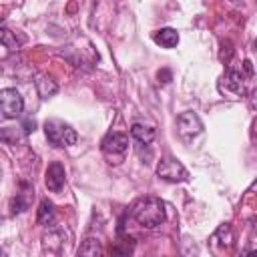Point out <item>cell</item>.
Instances as JSON below:
<instances>
[{"instance_id":"obj_14","label":"cell","mask_w":257,"mask_h":257,"mask_svg":"<svg viewBox=\"0 0 257 257\" xmlns=\"http://www.w3.org/2000/svg\"><path fill=\"white\" fill-rule=\"evenodd\" d=\"M36 221H38L40 225H50V223L54 221V205H52V201H48V199L40 201Z\"/></svg>"},{"instance_id":"obj_12","label":"cell","mask_w":257,"mask_h":257,"mask_svg":"<svg viewBox=\"0 0 257 257\" xmlns=\"http://www.w3.org/2000/svg\"><path fill=\"white\" fill-rule=\"evenodd\" d=\"M131 135L139 141V143H143V145H149V143H153L155 141V135H157V131H155V126H151V124H143V122H133L131 124Z\"/></svg>"},{"instance_id":"obj_21","label":"cell","mask_w":257,"mask_h":257,"mask_svg":"<svg viewBox=\"0 0 257 257\" xmlns=\"http://www.w3.org/2000/svg\"><path fill=\"white\" fill-rule=\"evenodd\" d=\"M245 257H257V251H249Z\"/></svg>"},{"instance_id":"obj_15","label":"cell","mask_w":257,"mask_h":257,"mask_svg":"<svg viewBox=\"0 0 257 257\" xmlns=\"http://www.w3.org/2000/svg\"><path fill=\"white\" fill-rule=\"evenodd\" d=\"M215 237L221 241V245H223V247H231V245H233V241H235V235H233V229H231V225H229V223H223V225L215 231Z\"/></svg>"},{"instance_id":"obj_2","label":"cell","mask_w":257,"mask_h":257,"mask_svg":"<svg viewBox=\"0 0 257 257\" xmlns=\"http://www.w3.org/2000/svg\"><path fill=\"white\" fill-rule=\"evenodd\" d=\"M44 135H46L48 143L54 147H70L78 141L76 131L68 122L58 120V118H50L44 122Z\"/></svg>"},{"instance_id":"obj_17","label":"cell","mask_w":257,"mask_h":257,"mask_svg":"<svg viewBox=\"0 0 257 257\" xmlns=\"http://www.w3.org/2000/svg\"><path fill=\"white\" fill-rule=\"evenodd\" d=\"M10 207H12V213H22L26 207H28V203H26V199H24V195H16L14 199H12V203H10Z\"/></svg>"},{"instance_id":"obj_6","label":"cell","mask_w":257,"mask_h":257,"mask_svg":"<svg viewBox=\"0 0 257 257\" xmlns=\"http://www.w3.org/2000/svg\"><path fill=\"white\" fill-rule=\"evenodd\" d=\"M100 149L104 155H124V151L128 149V137L124 133H118V131H110L104 135L102 143H100Z\"/></svg>"},{"instance_id":"obj_18","label":"cell","mask_w":257,"mask_h":257,"mask_svg":"<svg viewBox=\"0 0 257 257\" xmlns=\"http://www.w3.org/2000/svg\"><path fill=\"white\" fill-rule=\"evenodd\" d=\"M22 128H24V133H26V135L34 133V131H36V120H34V118H24Z\"/></svg>"},{"instance_id":"obj_20","label":"cell","mask_w":257,"mask_h":257,"mask_svg":"<svg viewBox=\"0 0 257 257\" xmlns=\"http://www.w3.org/2000/svg\"><path fill=\"white\" fill-rule=\"evenodd\" d=\"M243 68H245V72H247L249 76L253 74V66H251V62H249V60H245V62H243Z\"/></svg>"},{"instance_id":"obj_10","label":"cell","mask_w":257,"mask_h":257,"mask_svg":"<svg viewBox=\"0 0 257 257\" xmlns=\"http://www.w3.org/2000/svg\"><path fill=\"white\" fill-rule=\"evenodd\" d=\"M76 257H102V243L98 237H86L78 251H76Z\"/></svg>"},{"instance_id":"obj_4","label":"cell","mask_w":257,"mask_h":257,"mask_svg":"<svg viewBox=\"0 0 257 257\" xmlns=\"http://www.w3.org/2000/svg\"><path fill=\"white\" fill-rule=\"evenodd\" d=\"M24 110V98L16 88L0 90V112L4 118H16Z\"/></svg>"},{"instance_id":"obj_5","label":"cell","mask_w":257,"mask_h":257,"mask_svg":"<svg viewBox=\"0 0 257 257\" xmlns=\"http://www.w3.org/2000/svg\"><path fill=\"white\" fill-rule=\"evenodd\" d=\"M219 90L231 98H239V96H245V76L235 70V68H229L223 78L219 80Z\"/></svg>"},{"instance_id":"obj_7","label":"cell","mask_w":257,"mask_h":257,"mask_svg":"<svg viewBox=\"0 0 257 257\" xmlns=\"http://www.w3.org/2000/svg\"><path fill=\"white\" fill-rule=\"evenodd\" d=\"M177 126H179V133L183 137H195V135H199L203 131V122H201L199 114L193 112V110L181 112L177 116Z\"/></svg>"},{"instance_id":"obj_3","label":"cell","mask_w":257,"mask_h":257,"mask_svg":"<svg viewBox=\"0 0 257 257\" xmlns=\"http://www.w3.org/2000/svg\"><path fill=\"white\" fill-rule=\"evenodd\" d=\"M157 175L163 181H169V183H185V181H189V171L183 167L181 161H177L173 157H165V159L159 161Z\"/></svg>"},{"instance_id":"obj_19","label":"cell","mask_w":257,"mask_h":257,"mask_svg":"<svg viewBox=\"0 0 257 257\" xmlns=\"http://www.w3.org/2000/svg\"><path fill=\"white\" fill-rule=\"evenodd\" d=\"M159 82H163V84H167L169 80H171V70H167V68H163V70H159Z\"/></svg>"},{"instance_id":"obj_9","label":"cell","mask_w":257,"mask_h":257,"mask_svg":"<svg viewBox=\"0 0 257 257\" xmlns=\"http://www.w3.org/2000/svg\"><path fill=\"white\" fill-rule=\"evenodd\" d=\"M34 86H36L40 98H50L58 92L56 80H52V76H48V74H38L36 80H34Z\"/></svg>"},{"instance_id":"obj_1","label":"cell","mask_w":257,"mask_h":257,"mask_svg":"<svg viewBox=\"0 0 257 257\" xmlns=\"http://www.w3.org/2000/svg\"><path fill=\"white\" fill-rule=\"evenodd\" d=\"M131 215L141 227H149V229L165 223V219H167L165 203L159 197H143V199H139L133 205Z\"/></svg>"},{"instance_id":"obj_13","label":"cell","mask_w":257,"mask_h":257,"mask_svg":"<svg viewBox=\"0 0 257 257\" xmlns=\"http://www.w3.org/2000/svg\"><path fill=\"white\" fill-rule=\"evenodd\" d=\"M135 249V239L133 237H122L118 241H114L108 249V257H131Z\"/></svg>"},{"instance_id":"obj_16","label":"cell","mask_w":257,"mask_h":257,"mask_svg":"<svg viewBox=\"0 0 257 257\" xmlns=\"http://www.w3.org/2000/svg\"><path fill=\"white\" fill-rule=\"evenodd\" d=\"M0 42H2V46H4V48H8L10 52H16V50H18V46H20V44H18V40H16V36H14L6 26H2V28H0Z\"/></svg>"},{"instance_id":"obj_22","label":"cell","mask_w":257,"mask_h":257,"mask_svg":"<svg viewBox=\"0 0 257 257\" xmlns=\"http://www.w3.org/2000/svg\"><path fill=\"white\" fill-rule=\"evenodd\" d=\"M253 231H255V233H257V219H255V221H253Z\"/></svg>"},{"instance_id":"obj_23","label":"cell","mask_w":257,"mask_h":257,"mask_svg":"<svg viewBox=\"0 0 257 257\" xmlns=\"http://www.w3.org/2000/svg\"><path fill=\"white\" fill-rule=\"evenodd\" d=\"M2 257H6V253H4V255H2Z\"/></svg>"},{"instance_id":"obj_8","label":"cell","mask_w":257,"mask_h":257,"mask_svg":"<svg viewBox=\"0 0 257 257\" xmlns=\"http://www.w3.org/2000/svg\"><path fill=\"white\" fill-rule=\"evenodd\" d=\"M64 183H66L64 167L60 163H50L48 169H46V177H44L46 189L52 191V193H60L64 189Z\"/></svg>"},{"instance_id":"obj_11","label":"cell","mask_w":257,"mask_h":257,"mask_svg":"<svg viewBox=\"0 0 257 257\" xmlns=\"http://www.w3.org/2000/svg\"><path fill=\"white\" fill-rule=\"evenodd\" d=\"M153 40L163 48H175L179 44V32L175 28H161L153 34Z\"/></svg>"}]
</instances>
